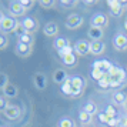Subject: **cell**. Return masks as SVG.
<instances>
[{"label": "cell", "mask_w": 127, "mask_h": 127, "mask_svg": "<svg viewBox=\"0 0 127 127\" xmlns=\"http://www.w3.org/2000/svg\"><path fill=\"white\" fill-rule=\"evenodd\" d=\"M109 79H110V89H120L126 84L127 73L126 70L119 67V66H113L109 73Z\"/></svg>", "instance_id": "cell-1"}, {"label": "cell", "mask_w": 127, "mask_h": 127, "mask_svg": "<svg viewBox=\"0 0 127 127\" xmlns=\"http://www.w3.org/2000/svg\"><path fill=\"white\" fill-rule=\"evenodd\" d=\"M16 24H17V22H16V19L13 16H4V19L0 23V33H3V34L14 33Z\"/></svg>", "instance_id": "cell-2"}, {"label": "cell", "mask_w": 127, "mask_h": 127, "mask_svg": "<svg viewBox=\"0 0 127 127\" xmlns=\"http://www.w3.org/2000/svg\"><path fill=\"white\" fill-rule=\"evenodd\" d=\"M90 24L92 27H97V29H103L109 24V16L104 13H96L93 14V17L90 19Z\"/></svg>", "instance_id": "cell-3"}, {"label": "cell", "mask_w": 127, "mask_h": 127, "mask_svg": "<svg viewBox=\"0 0 127 127\" xmlns=\"http://www.w3.org/2000/svg\"><path fill=\"white\" fill-rule=\"evenodd\" d=\"M84 23V19L83 16L80 14H77V13H73V14H70L69 17L66 19V27L70 30H76L81 27V24Z\"/></svg>", "instance_id": "cell-4"}, {"label": "cell", "mask_w": 127, "mask_h": 127, "mask_svg": "<svg viewBox=\"0 0 127 127\" xmlns=\"http://www.w3.org/2000/svg\"><path fill=\"white\" fill-rule=\"evenodd\" d=\"M22 24H23L26 33H30V34H33V33H36V32L39 30V22H37V19H34V17L26 16V17L22 19Z\"/></svg>", "instance_id": "cell-5"}, {"label": "cell", "mask_w": 127, "mask_h": 127, "mask_svg": "<svg viewBox=\"0 0 127 127\" xmlns=\"http://www.w3.org/2000/svg\"><path fill=\"white\" fill-rule=\"evenodd\" d=\"M73 49H74V53L77 56L84 57V56H87L90 53V41L89 40H77L74 43Z\"/></svg>", "instance_id": "cell-6"}, {"label": "cell", "mask_w": 127, "mask_h": 127, "mask_svg": "<svg viewBox=\"0 0 127 127\" xmlns=\"http://www.w3.org/2000/svg\"><path fill=\"white\" fill-rule=\"evenodd\" d=\"M113 47L119 52L127 50V34L124 33H117L113 39Z\"/></svg>", "instance_id": "cell-7"}, {"label": "cell", "mask_w": 127, "mask_h": 127, "mask_svg": "<svg viewBox=\"0 0 127 127\" xmlns=\"http://www.w3.org/2000/svg\"><path fill=\"white\" fill-rule=\"evenodd\" d=\"M14 53L17 54L19 57L26 59V57H29L30 54L33 53V46H29V44H23V43L17 41V43H16V46H14Z\"/></svg>", "instance_id": "cell-8"}, {"label": "cell", "mask_w": 127, "mask_h": 127, "mask_svg": "<svg viewBox=\"0 0 127 127\" xmlns=\"http://www.w3.org/2000/svg\"><path fill=\"white\" fill-rule=\"evenodd\" d=\"M107 3V6H109L110 9V13L114 16V17H120L121 13H123V3L121 1H119V0H107L106 1Z\"/></svg>", "instance_id": "cell-9"}, {"label": "cell", "mask_w": 127, "mask_h": 127, "mask_svg": "<svg viewBox=\"0 0 127 127\" xmlns=\"http://www.w3.org/2000/svg\"><path fill=\"white\" fill-rule=\"evenodd\" d=\"M3 114L6 116V119H9V120H17L19 117L22 116V110L16 104H9Z\"/></svg>", "instance_id": "cell-10"}, {"label": "cell", "mask_w": 127, "mask_h": 127, "mask_svg": "<svg viewBox=\"0 0 127 127\" xmlns=\"http://www.w3.org/2000/svg\"><path fill=\"white\" fill-rule=\"evenodd\" d=\"M111 67H113V64L110 63L109 60H96L93 63V69H98L104 76H109Z\"/></svg>", "instance_id": "cell-11"}, {"label": "cell", "mask_w": 127, "mask_h": 127, "mask_svg": "<svg viewBox=\"0 0 127 127\" xmlns=\"http://www.w3.org/2000/svg\"><path fill=\"white\" fill-rule=\"evenodd\" d=\"M9 10H10V14H12L13 17H22L24 16V13H26V9L22 6V3L20 1H12L10 3V7H9Z\"/></svg>", "instance_id": "cell-12"}, {"label": "cell", "mask_w": 127, "mask_h": 127, "mask_svg": "<svg viewBox=\"0 0 127 127\" xmlns=\"http://www.w3.org/2000/svg\"><path fill=\"white\" fill-rule=\"evenodd\" d=\"M106 52V43L104 41H90V53L93 56H100Z\"/></svg>", "instance_id": "cell-13"}, {"label": "cell", "mask_w": 127, "mask_h": 127, "mask_svg": "<svg viewBox=\"0 0 127 127\" xmlns=\"http://www.w3.org/2000/svg\"><path fill=\"white\" fill-rule=\"evenodd\" d=\"M33 83H34V87L37 90H44L47 87V79L43 73H36L33 76Z\"/></svg>", "instance_id": "cell-14"}, {"label": "cell", "mask_w": 127, "mask_h": 127, "mask_svg": "<svg viewBox=\"0 0 127 127\" xmlns=\"http://www.w3.org/2000/svg\"><path fill=\"white\" fill-rule=\"evenodd\" d=\"M67 77H69V76H67V73H66L63 69H57V70L53 71V81H54L56 84H60V86H62L64 81L67 80Z\"/></svg>", "instance_id": "cell-15"}, {"label": "cell", "mask_w": 127, "mask_h": 127, "mask_svg": "<svg viewBox=\"0 0 127 127\" xmlns=\"http://www.w3.org/2000/svg\"><path fill=\"white\" fill-rule=\"evenodd\" d=\"M62 63L67 67V69H73L77 66V54L76 53H71V54H67L62 57Z\"/></svg>", "instance_id": "cell-16"}, {"label": "cell", "mask_w": 127, "mask_h": 127, "mask_svg": "<svg viewBox=\"0 0 127 127\" xmlns=\"http://www.w3.org/2000/svg\"><path fill=\"white\" fill-rule=\"evenodd\" d=\"M103 29H97V27H90L87 32L89 39H92V41H100L103 39Z\"/></svg>", "instance_id": "cell-17"}, {"label": "cell", "mask_w": 127, "mask_h": 127, "mask_svg": "<svg viewBox=\"0 0 127 127\" xmlns=\"http://www.w3.org/2000/svg\"><path fill=\"white\" fill-rule=\"evenodd\" d=\"M59 33V26L56 22H49L44 26V34L49 37H56V34Z\"/></svg>", "instance_id": "cell-18"}, {"label": "cell", "mask_w": 127, "mask_h": 127, "mask_svg": "<svg viewBox=\"0 0 127 127\" xmlns=\"http://www.w3.org/2000/svg\"><path fill=\"white\" fill-rule=\"evenodd\" d=\"M17 93H19V89L14 84H12V83H9L4 89H3V96L7 98H14L17 97Z\"/></svg>", "instance_id": "cell-19"}, {"label": "cell", "mask_w": 127, "mask_h": 127, "mask_svg": "<svg viewBox=\"0 0 127 127\" xmlns=\"http://www.w3.org/2000/svg\"><path fill=\"white\" fill-rule=\"evenodd\" d=\"M70 46V41L69 39H66V37H57V39H54V41H53V47L56 49V50H63V49H66V47Z\"/></svg>", "instance_id": "cell-20"}, {"label": "cell", "mask_w": 127, "mask_h": 127, "mask_svg": "<svg viewBox=\"0 0 127 127\" xmlns=\"http://www.w3.org/2000/svg\"><path fill=\"white\" fill-rule=\"evenodd\" d=\"M113 101H114L117 106H126L127 103V94L124 92H116L114 94H113Z\"/></svg>", "instance_id": "cell-21"}, {"label": "cell", "mask_w": 127, "mask_h": 127, "mask_svg": "<svg viewBox=\"0 0 127 127\" xmlns=\"http://www.w3.org/2000/svg\"><path fill=\"white\" fill-rule=\"evenodd\" d=\"M71 86L84 90V87H86V79L83 76H71Z\"/></svg>", "instance_id": "cell-22"}, {"label": "cell", "mask_w": 127, "mask_h": 127, "mask_svg": "<svg viewBox=\"0 0 127 127\" xmlns=\"http://www.w3.org/2000/svg\"><path fill=\"white\" fill-rule=\"evenodd\" d=\"M83 110H84L86 113H89L90 116H94V114L98 113V107H97V104L94 103V101H87V103L84 104Z\"/></svg>", "instance_id": "cell-23"}, {"label": "cell", "mask_w": 127, "mask_h": 127, "mask_svg": "<svg viewBox=\"0 0 127 127\" xmlns=\"http://www.w3.org/2000/svg\"><path fill=\"white\" fill-rule=\"evenodd\" d=\"M57 127H76V123L71 117H62L57 123Z\"/></svg>", "instance_id": "cell-24"}, {"label": "cell", "mask_w": 127, "mask_h": 127, "mask_svg": "<svg viewBox=\"0 0 127 127\" xmlns=\"http://www.w3.org/2000/svg\"><path fill=\"white\" fill-rule=\"evenodd\" d=\"M60 90H62V93L64 96H69L70 97V93H71V77H67V80L60 86Z\"/></svg>", "instance_id": "cell-25"}, {"label": "cell", "mask_w": 127, "mask_h": 127, "mask_svg": "<svg viewBox=\"0 0 127 127\" xmlns=\"http://www.w3.org/2000/svg\"><path fill=\"white\" fill-rule=\"evenodd\" d=\"M20 43H23V44H29V46H33L34 44V36L30 34V33H24L22 37H19V40Z\"/></svg>", "instance_id": "cell-26"}, {"label": "cell", "mask_w": 127, "mask_h": 127, "mask_svg": "<svg viewBox=\"0 0 127 127\" xmlns=\"http://www.w3.org/2000/svg\"><path fill=\"white\" fill-rule=\"evenodd\" d=\"M92 117H93V116H90L89 113H86L84 110H81L80 113H79V121H80L83 126L90 124V123H92Z\"/></svg>", "instance_id": "cell-27"}, {"label": "cell", "mask_w": 127, "mask_h": 127, "mask_svg": "<svg viewBox=\"0 0 127 127\" xmlns=\"http://www.w3.org/2000/svg\"><path fill=\"white\" fill-rule=\"evenodd\" d=\"M97 86L100 87L101 90H109V89H110V79H109V76H104L100 81H97Z\"/></svg>", "instance_id": "cell-28"}, {"label": "cell", "mask_w": 127, "mask_h": 127, "mask_svg": "<svg viewBox=\"0 0 127 127\" xmlns=\"http://www.w3.org/2000/svg\"><path fill=\"white\" fill-rule=\"evenodd\" d=\"M59 4L63 7V9H73V7H76L77 1L76 0H60Z\"/></svg>", "instance_id": "cell-29"}, {"label": "cell", "mask_w": 127, "mask_h": 127, "mask_svg": "<svg viewBox=\"0 0 127 127\" xmlns=\"http://www.w3.org/2000/svg\"><path fill=\"white\" fill-rule=\"evenodd\" d=\"M90 76H92V79H93L94 81H100V80L104 77V74H103V73H101L98 69H93L92 73H90Z\"/></svg>", "instance_id": "cell-30"}, {"label": "cell", "mask_w": 127, "mask_h": 127, "mask_svg": "<svg viewBox=\"0 0 127 127\" xmlns=\"http://www.w3.org/2000/svg\"><path fill=\"white\" fill-rule=\"evenodd\" d=\"M24 33H26V30H24L22 22H17V24H16V29H14V34L17 36V39H19V37H22Z\"/></svg>", "instance_id": "cell-31"}, {"label": "cell", "mask_w": 127, "mask_h": 127, "mask_svg": "<svg viewBox=\"0 0 127 127\" xmlns=\"http://www.w3.org/2000/svg\"><path fill=\"white\" fill-rule=\"evenodd\" d=\"M7 84H9V77H7V74L0 71V90H3Z\"/></svg>", "instance_id": "cell-32"}, {"label": "cell", "mask_w": 127, "mask_h": 127, "mask_svg": "<svg viewBox=\"0 0 127 127\" xmlns=\"http://www.w3.org/2000/svg\"><path fill=\"white\" fill-rule=\"evenodd\" d=\"M7 46H9V39H7V36L3 34V33H0V50H4Z\"/></svg>", "instance_id": "cell-33"}, {"label": "cell", "mask_w": 127, "mask_h": 127, "mask_svg": "<svg viewBox=\"0 0 127 127\" xmlns=\"http://www.w3.org/2000/svg\"><path fill=\"white\" fill-rule=\"evenodd\" d=\"M111 117H109V114L106 113V111H101V113H98V121L100 123H103V124H107L110 121Z\"/></svg>", "instance_id": "cell-34"}, {"label": "cell", "mask_w": 127, "mask_h": 127, "mask_svg": "<svg viewBox=\"0 0 127 127\" xmlns=\"http://www.w3.org/2000/svg\"><path fill=\"white\" fill-rule=\"evenodd\" d=\"M59 56L60 57H64V56H67V54H71V53H74V49L71 46H69V47H66V49H63V50H59Z\"/></svg>", "instance_id": "cell-35"}, {"label": "cell", "mask_w": 127, "mask_h": 127, "mask_svg": "<svg viewBox=\"0 0 127 127\" xmlns=\"http://www.w3.org/2000/svg\"><path fill=\"white\" fill-rule=\"evenodd\" d=\"M106 113H107V114H109V117H111V119L117 117V110H116V107H113V104L107 106V109H106Z\"/></svg>", "instance_id": "cell-36"}, {"label": "cell", "mask_w": 127, "mask_h": 127, "mask_svg": "<svg viewBox=\"0 0 127 127\" xmlns=\"http://www.w3.org/2000/svg\"><path fill=\"white\" fill-rule=\"evenodd\" d=\"M39 4H40L41 7H44V9H50V7H53L56 4V1H54V0H46V1H44V0H40Z\"/></svg>", "instance_id": "cell-37"}, {"label": "cell", "mask_w": 127, "mask_h": 127, "mask_svg": "<svg viewBox=\"0 0 127 127\" xmlns=\"http://www.w3.org/2000/svg\"><path fill=\"white\" fill-rule=\"evenodd\" d=\"M81 94H83V90H81V89H77V87H73V86H71V93H70V97L76 98V97H80Z\"/></svg>", "instance_id": "cell-38"}, {"label": "cell", "mask_w": 127, "mask_h": 127, "mask_svg": "<svg viewBox=\"0 0 127 127\" xmlns=\"http://www.w3.org/2000/svg\"><path fill=\"white\" fill-rule=\"evenodd\" d=\"M20 3H22V6H23L26 10H29L30 7L34 6V1H33V0H20Z\"/></svg>", "instance_id": "cell-39"}, {"label": "cell", "mask_w": 127, "mask_h": 127, "mask_svg": "<svg viewBox=\"0 0 127 127\" xmlns=\"http://www.w3.org/2000/svg\"><path fill=\"white\" fill-rule=\"evenodd\" d=\"M7 101H6V97H3V96H0V113H4V110L7 109Z\"/></svg>", "instance_id": "cell-40"}, {"label": "cell", "mask_w": 127, "mask_h": 127, "mask_svg": "<svg viewBox=\"0 0 127 127\" xmlns=\"http://www.w3.org/2000/svg\"><path fill=\"white\" fill-rule=\"evenodd\" d=\"M120 119H117V117H114V119H110V121L106 124V126H109V127H117V126H120Z\"/></svg>", "instance_id": "cell-41"}, {"label": "cell", "mask_w": 127, "mask_h": 127, "mask_svg": "<svg viewBox=\"0 0 127 127\" xmlns=\"http://www.w3.org/2000/svg\"><path fill=\"white\" fill-rule=\"evenodd\" d=\"M120 121H121V123H120V126H121V127H127V116L121 117Z\"/></svg>", "instance_id": "cell-42"}, {"label": "cell", "mask_w": 127, "mask_h": 127, "mask_svg": "<svg viewBox=\"0 0 127 127\" xmlns=\"http://www.w3.org/2000/svg\"><path fill=\"white\" fill-rule=\"evenodd\" d=\"M83 3H84V4H86V6H93V4H94V3H96V1H87V0H84V1H83Z\"/></svg>", "instance_id": "cell-43"}, {"label": "cell", "mask_w": 127, "mask_h": 127, "mask_svg": "<svg viewBox=\"0 0 127 127\" xmlns=\"http://www.w3.org/2000/svg\"><path fill=\"white\" fill-rule=\"evenodd\" d=\"M3 19H4V14H3V12L0 10V23H1V20H3Z\"/></svg>", "instance_id": "cell-44"}, {"label": "cell", "mask_w": 127, "mask_h": 127, "mask_svg": "<svg viewBox=\"0 0 127 127\" xmlns=\"http://www.w3.org/2000/svg\"><path fill=\"white\" fill-rule=\"evenodd\" d=\"M124 29L127 30V19H126V22H124Z\"/></svg>", "instance_id": "cell-45"}]
</instances>
